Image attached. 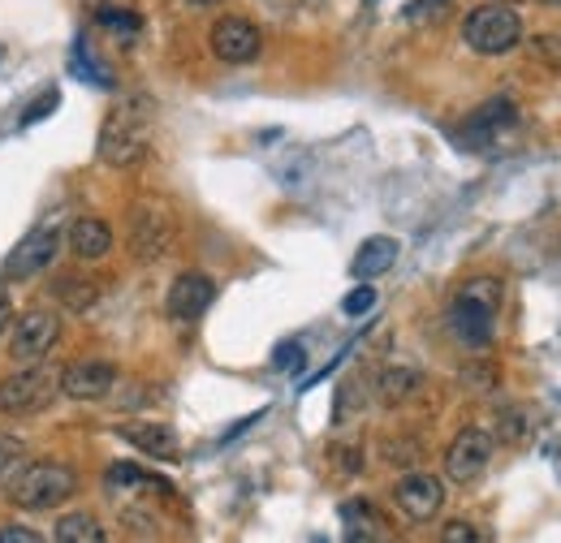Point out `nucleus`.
Returning <instances> with one entry per match:
<instances>
[{
    "label": "nucleus",
    "instance_id": "obj_1",
    "mask_svg": "<svg viewBox=\"0 0 561 543\" xmlns=\"http://www.w3.org/2000/svg\"><path fill=\"white\" fill-rule=\"evenodd\" d=\"M151 135H156V104L147 95H130L104 117L95 151L108 169H135L151 151Z\"/></svg>",
    "mask_w": 561,
    "mask_h": 543
},
{
    "label": "nucleus",
    "instance_id": "obj_2",
    "mask_svg": "<svg viewBox=\"0 0 561 543\" xmlns=\"http://www.w3.org/2000/svg\"><path fill=\"white\" fill-rule=\"evenodd\" d=\"M496 307H501V285L492 276H480V280H467L462 293L454 298L449 307V328L454 337L471 349L489 345L492 333H496Z\"/></svg>",
    "mask_w": 561,
    "mask_h": 543
},
{
    "label": "nucleus",
    "instance_id": "obj_3",
    "mask_svg": "<svg viewBox=\"0 0 561 543\" xmlns=\"http://www.w3.org/2000/svg\"><path fill=\"white\" fill-rule=\"evenodd\" d=\"M73 492H78V475L66 462H31L9 487L18 509H57V505L70 500Z\"/></svg>",
    "mask_w": 561,
    "mask_h": 543
},
{
    "label": "nucleus",
    "instance_id": "obj_4",
    "mask_svg": "<svg viewBox=\"0 0 561 543\" xmlns=\"http://www.w3.org/2000/svg\"><path fill=\"white\" fill-rule=\"evenodd\" d=\"M462 39L471 53L480 57H501V53H514L523 44V18L510 9V4H484V9H471L467 22H462Z\"/></svg>",
    "mask_w": 561,
    "mask_h": 543
},
{
    "label": "nucleus",
    "instance_id": "obj_5",
    "mask_svg": "<svg viewBox=\"0 0 561 543\" xmlns=\"http://www.w3.org/2000/svg\"><path fill=\"white\" fill-rule=\"evenodd\" d=\"M57 393H61V367L31 362L26 371L0 380V409L4 414H39L57 402Z\"/></svg>",
    "mask_w": 561,
    "mask_h": 543
},
{
    "label": "nucleus",
    "instance_id": "obj_6",
    "mask_svg": "<svg viewBox=\"0 0 561 543\" xmlns=\"http://www.w3.org/2000/svg\"><path fill=\"white\" fill-rule=\"evenodd\" d=\"M173 233H178V224H173V211L164 204L142 199V204L130 207V255L139 264L164 259L169 246H173Z\"/></svg>",
    "mask_w": 561,
    "mask_h": 543
},
{
    "label": "nucleus",
    "instance_id": "obj_7",
    "mask_svg": "<svg viewBox=\"0 0 561 543\" xmlns=\"http://www.w3.org/2000/svg\"><path fill=\"white\" fill-rule=\"evenodd\" d=\"M57 340H61V315L35 307V311L18 315V324L9 333V354H13V362H44Z\"/></svg>",
    "mask_w": 561,
    "mask_h": 543
},
{
    "label": "nucleus",
    "instance_id": "obj_8",
    "mask_svg": "<svg viewBox=\"0 0 561 543\" xmlns=\"http://www.w3.org/2000/svg\"><path fill=\"white\" fill-rule=\"evenodd\" d=\"M57 251H61V229H57V224L31 229V233L4 255V280H31V276H39L44 268H53Z\"/></svg>",
    "mask_w": 561,
    "mask_h": 543
},
{
    "label": "nucleus",
    "instance_id": "obj_9",
    "mask_svg": "<svg viewBox=\"0 0 561 543\" xmlns=\"http://www.w3.org/2000/svg\"><path fill=\"white\" fill-rule=\"evenodd\" d=\"M208 44L225 66H247V61H255V57L264 53L260 26H255L251 18H238V13H225V18L211 26Z\"/></svg>",
    "mask_w": 561,
    "mask_h": 543
},
{
    "label": "nucleus",
    "instance_id": "obj_10",
    "mask_svg": "<svg viewBox=\"0 0 561 543\" xmlns=\"http://www.w3.org/2000/svg\"><path fill=\"white\" fill-rule=\"evenodd\" d=\"M492 453H496V440L480 427H467L454 436V444L445 449V475L454 483H471L489 471Z\"/></svg>",
    "mask_w": 561,
    "mask_h": 543
},
{
    "label": "nucleus",
    "instance_id": "obj_11",
    "mask_svg": "<svg viewBox=\"0 0 561 543\" xmlns=\"http://www.w3.org/2000/svg\"><path fill=\"white\" fill-rule=\"evenodd\" d=\"M117 389V367L104 358H87V362H70L61 367V393L73 402H104Z\"/></svg>",
    "mask_w": 561,
    "mask_h": 543
},
{
    "label": "nucleus",
    "instance_id": "obj_12",
    "mask_svg": "<svg viewBox=\"0 0 561 543\" xmlns=\"http://www.w3.org/2000/svg\"><path fill=\"white\" fill-rule=\"evenodd\" d=\"M393 500H398V509H402L411 522H432V518L440 513V505H445V483L436 475L411 471V475L398 478Z\"/></svg>",
    "mask_w": 561,
    "mask_h": 543
},
{
    "label": "nucleus",
    "instance_id": "obj_13",
    "mask_svg": "<svg viewBox=\"0 0 561 543\" xmlns=\"http://www.w3.org/2000/svg\"><path fill=\"white\" fill-rule=\"evenodd\" d=\"M216 302V280L208 272H182L173 285H169V298H164V311L173 320H199Z\"/></svg>",
    "mask_w": 561,
    "mask_h": 543
},
{
    "label": "nucleus",
    "instance_id": "obj_14",
    "mask_svg": "<svg viewBox=\"0 0 561 543\" xmlns=\"http://www.w3.org/2000/svg\"><path fill=\"white\" fill-rule=\"evenodd\" d=\"M122 431V440L126 444H135L139 453L147 458H156V462H173L178 458V431L173 427H164V423H156V418H142V423H122L117 427Z\"/></svg>",
    "mask_w": 561,
    "mask_h": 543
},
{
    "label": "nucleus",
    "instance_id": "obj_15",
    "mask_svg": "<svg viewBox=\"0 0 561 543\" xmlns=\"http://www.w3.org/2000/svg\"><path fill=\"white\" fill-rule=\"evenodd\" d=\"M514 122H518V113H514L510 100H489V104L462 126V142H467V147H484L492 138H501V130L514 126Z\"/></svg>",
    "mask_w": 561,
    "mask_h": 543
},
{
    "label": "nucleus",
    "instance_id": "obj_16",
    "mask_svg": "<svg viewBox=\"0 0 561 543\" xmlns=\"http://www.w3.org/2000/svg\"><path fill=\"white\" fill-rule=\"evenodd\" d=\"M70 251L78 259H104L113 251V229L100 216H82L70 224Z\"/></svg>",
    "mask_w": 561,
    "mask_h": 543
},
{
    "label": "nucleus",
    "instance_id": "obj_17",
    "mask_svg": "<svg viewBox=\"0 0 561 543\" xmlns=\"http://www.w3.org/2000/svg\"><path fill=\"white\" fill-rule=\"evenodd\" d=\"M393 264H398V242L393 238H367L358 246V255H354L351 272L358 280H376V276H385Z\"/></svg>",
    "mask_w": 561,
    "mask_h": 543
},
{
    "label": "nucleus",
    "instance_id": "obj_18",
    "mask_svg": "<svg viewBox=\"0 0 561 543\" xmlns=\"http://www.w3.org/2000/svg\"><path fill=\"white\" fill-rule=\"evenodd\" d=\"M342 518H346V543H385V522L367 500H346Z\"/></svg>",
    "mask_w": 561,
    "mask_h": 543
},
{
    "label": "nucleus",
    "instance_id": "obj_19",
    "mask_svg": "<svg viewBox=\"0 0 561 543\" xmlns=\"http://www.w3.org/2000/svg\"><path fill=\"white\" fill-rule=\"evenodd\" d=\"M420 393V371L415 367H385L380 376H376V397L385 402V406H402V402H411Z\"/></svg>",
    "mask_w": 561,
    "mask_h": 543
},
{
    "label": "nucleus",
    "instance_id": "obj_20",
    "mask_svg": "<svg viewBox=\"0 0 561 543\" xmlns=\"http://www.w3.org/2000/svg\"><path fill=\"white\" fill-rule=\"evenodd\" d=\"M57 543H104V527L91 513H66L57 522Z\"/></svg>",
    "mask_w": 561,
    "mask_h": 543
},
{
    "label": "nucleus",
    "instance_id": "obj_21",
    "mask_svg": "<svg viewBox=\"0 0 561 543\" xmlns=\"http://www.w3.org/2000/svg\"><path fill=\"white\" fill-rule=\"evenodd\" d=\"M95 22H100V26H108V31H113L122 44H130V39L142 31L139 13H135V9H117V4H104V9L95 13Z\"/></svg>",
    "mask_w": 561,
    "mask_h": 543
},
{
    "label": "nucleus",
    "instance_id": "obj_22",
    "mask_svg": "<svg viewBox=\"0 0 561 543\" xmlns=\"http://www.w3.org/2000/svg\"><path fill=\"white\" fill-rule=\"evenodd\" d=\"M53 289H57V302H66L70 311H87V307L95 302V285H91V280H82V276H73V272L70 276H61Z\"/></svg>",
    "mask_w": 561,
    "mask_h": 543
},
{
    "label": "nucleus",
    "instance_id": "obj_23",
    "mask_svg": "<svg viewBox=\"0 0 561 543\" xmlns=\"http://www.w3.org/2000/svg\"><path fill=\"white\" fill-rule=\"evenodd\" d=\"M108 487H130V483H142V487H156V492H169V483L156 475H147L139 466H130V462H117V466H108V475H104Z\"/></svg>",
    "mask_w": 561,
    "mask_h": 543
},
{
    "label": "nucleus",
    "instance_id": "obj_24",
    "mask_svg": "<svg viewBox=\"0 0 561 543\" xmlns=\"http://www.w3.org/2000/svg\"><path fill=\"white\" fill-rule=\"evenodd\" d=\"M462 384L476 389V393H492L496 389V367L492 362H467L462 367Z\"/></svg>",
    "mask_w": 561,
    "mask_h": 543
},
{
    "label": "nucleus",
    "instance_id": "obj_25",
    "mask_svg": "<svg viewBox=\"0 0 561 543\" xmlns=\"http://www.w3.org/2000/svg\"><path fill=\"white\" fill-rule=\"evenodd\" d=\"M22 453H26V444H22L18 436H0V483H9V475H13L18 462H22Z\"/></svg>",
    "mask_w": 561,
    "mask_h": 543
},
{
    "label": "nucleus",
    "instance_id": "obj_26",
    "mask_svg": "<svg viewBox=\"0 0 561 543\" xmlns=\"http://www.w3.org/2000/svg\"><path fill=\"white\" fill-rule=\"evenodd\" d=\"M57 104H61V95H57V91H44V95H39V100H35V104L22 113V122H18V126H35V122H44V117H48Z\"/></svg>",
    "mask_w": 561,
    "mask_h": 543
},
{
    "label": "nucleus",
    "instance_id": "obj_27",
    "mask_svg": "<svg viewBox=\"0 0 561 543\" xmlns=\"http://www.w3.org/2000/svg\"><path fill=\"white\" fill-rule=\"evenodd\" d=\"M371 307H376V289H371V285H358L354 293H346V302H342L346 315H363V311H371Z\"/></svg>",
    "mask_w": 561,
    "mask_h": 543
},
{
    "label": "nucleus",
    "instance_id": "obj_28",
    "mask_svg": "<svg viewBox=\"0 0 561 543\" xmlns=\"http://www.w3.org/2000/svg\"><path fill=\"white\" fill-rule=\"evenodd\" d=\"M440 543H484V540H480V531H476L467 518H458V522H449V527L440 531Z\"/></svg>",
    "mask_w": 561,
    "mask_h": 543
},
{
    "label": "nucleus",
    "instance_id": "obj_29",
    "mask_svg": "<svg viewBox=\"0 0 561 543\" xmlns=\"http://www.w3.org/2000/svg\"><path fill=\"white\" fill-rule=\"evenodd\" d=\"M523 431H527L523 409H505V414H501V440H505V444H514V440H523Z\"/></svg>",
    "mask_w": 561,
    "mask_h": 543
},
{
    "label": "nucleus",
    "instance_id": "obj_30",
    "mask_svg": "<svg viewBox=\"0 0 561 543\" xmlns=\"http://www.w3.org/2000/svg\"><path fill=\"white\" fill-rule=\"evenodd\" d=\"M273 362H277L280 371H294V367H302V345H294V340H285V345H280V349H277V358H273Z\"/></svg>",
    "mask_w": 561,
    "mask_h": 543
},
{
    "label": "nucleus",
    "instance_id": "obj_31",
    "mask_svg": "<svg viewBox=\"0 0 561 543\" xmlns=\"http://www.w3.org/2000/svg\"><path fill=\"white\" fill-rule=\"evenodd\" d=\"M0 543H44V535H35L31 527H0Z\"/></svg>",
    "mask_w": 561,
    "mask_h": 543
},
{
    "label": "nucleus",
    "instance_id": "obj_32",
    "mask_svg": "<svg viewBox=\"0 0 561 543\" xmlns=\"http://www.w3.org/2000/svg\"><path fill=\"white\" fill-rule=\"evenodd\" d=\"M393 453H389V462H415L420 458V444L415 440H398V444H389Z\"/></svg>",
    "mask_w": 561,
    "mask_h": 543
},
{
    "label": "nucleus",
    "instance_id": "obj_33",
    "mask_svg": "<svg viewBox=\"0 0 561 543\" xmlns=\"http://www.w3.org/2000/svg\"><path fill=\"white\" fill-rule=\"evenodd\" d=\"M9 324H13V302H9V293L0 289V333H4Z\"/></svg>",
    "mask_w": 561,
    "mask_h": 543
},
{
    "label": "nucleus",
    "instance_id": "obj_34",
    "mask_svg": "<svg viewBox=\"0 0 561 543\" xmlns=\"http://www.w3.org/2000/svg\"><path fill=\"white\" fill-rule=\"evenodd\" d=\"M191 4H216V0H191Z\"/></svg>",
    "mask_w": 561,
    "mask_h": 543
},
{
    "label": "nucleus",
    "instance_id": "obj_35",
    "mask_svg": "<svg viewBox=\"0 0 561 543\" xmlns=\"http://www.w3.org/2000/svg\"><path fill=\"white\" fill-rule=\"evenodd\" d=\"M545 4H549V0H545ZM553 4H561V0H553Z\"/></svg>",
    "mask_w": 561,
    "mask_h": 543
},
{
    "label": "nucleus",
    "instance_id": "obj_36",
    "mask_svg": "<svg viewBox=\"0 0 561 543\" xmlns=\"http://www.w3.org/2000/svg\"><path fill=\"white\" fill-rule=\"evenodd\" d=\"M510 4H518V0H510Z\"/></svg>",
    "mask_w": 561,
    "mask_h": 543
}]
</instances>
